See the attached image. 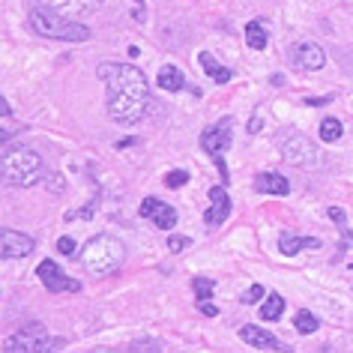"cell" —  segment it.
Returning a JSON list of instances; mask_svg holds the SVG:
<instances>
[{
  "label": "cell",
  "instance_id": "obj_22",
  "mask_svg": "<svg viewBox=\"0 0 353 353\" xmlns=\"http://www.w3.org/2000/svg\"><path fill=\"white\" fill-rule=\"evenodd\" d=\"M294 326H296V332H299V335H312L317 326H321V321H317V317L308 312V308H299L296 317H294Z\"/></svg>",
  "mask_w": 353,
  "mask_h": 353
},
{
  "label": "cell",
  "instance_id": "obj_9",
  "mask_svg": "<svg viewBox=\"0 0 353 353\" xmlns=\"http://www.w3.org/2000/svg\"><path fill=\"white\" fill-rule=\"evenodd\" d=\"M37 276L42 281V288L51 290V294H63V290H69V294H78V290H81V281H78V279H66L63 270H60V263H54L51 258L39 263Z\"/></svg>",
  "mask_w": 353,
  "mask_h": 353
},
{
  "label": "cell",
  "instance_id": "obj_17",
  "mask_svg": "<svg viewBox=\"0 0 353 353\" xmlns=\"http://www.w3.org/2000/svg\"><path fill=\"white\" fill-rule=\"evenodd\" d=\"M156 84L162 87V90H168V93H180L183 87H186V78H183V72H180V69H176L174 63H168V66L159 69Z\"/></svg>",
  "mask_w": 353,
  "mask_h": 353
},
{
  "label": "cell",
  "instance_id": "obj_21",
  "mask_svg": "<svg viewBox=\"0 0 353 353\" xmlns=\"http://www.w3.org/2000/svg\"><path fill=\"white\" fill-rule=\"evenodd\" d=\"M281 312H285V296H281V294H270L267 303L261 305V317H263V321H270V323L279 321Z\"/></svg>",
  "mask_w": 353,
  "mask_h": 353
},
{
  "label": "cell",
  "instance_id": "obj_20",
  "mask_svg": "<svg viewBox=\"0 0 353 353\" xmlns=\"http://www.w3.org/2000/svg\"><path fill=\"white\" fill-rule=\"evenodd\" d=\"M317 135H321V141H326V144H332V141H339L344 135V126L339 117H323L321 120V129H317Z\"/></svg>",
  "mask_w": 353,
  "mask_h": 353
},
{
  "label": "cell",
  "instance_id": "obj_34",
  "mask_svg": "<svg viewBox=\"0 0 353 353\" xmlns=\"http://www.w3.org/2000/svg\"><path fill=\"white\" fill-rule=\"evenodd\" d=\"M132 3H138V6H144V0H132Z\"/></svg>",
  "mask_w": 353,
  "mask_h": 353
},
{
  "label": "cell",
  "instance_id": "obj_4",
  "mask_svg": "<svg viewBox=\"0 0 353 353\" xmlns=\"http://www.w3.org/2000/svg\"><path fill=\"white\" fill-rule=\"evenodd\" d=\"M42 176V156L28 144H12L3 153V183L6 186H33Z\"/></svg>",
  "mask_w": 353,
  "mask_h": 353
},
{
  "label": "cell",
  "instance_id": "obj_32",
  "mask_svg": "<svg viewBox=\"0 0 353 353\" xmlns=\"http://www.w3.org/2000/svg\"><path fill=\"white\" fill-rule=\"evenodd\" d=\"M0 114H3V117H10V114H12V108H10V102H6V99H3V96H0Z\"/></svg>",
  "mask_w": 353,
  "mask_h": 353
},
{
  "label": "cell",
  "instance_id": "obj_35",
  "mask_svg": "<svg viewBox=\"0 0 353 353\" xmlns=\"http://www.w3.org/2000/svg\"><path fill=\"white\" fill-rule=\"evenodd\" d=\"M350 270H353V263H350Z\"/></svg>",
  "mask_w": 353,
  "mask_h": 353
},
{
  "label": "cell",
  "instance_id": "obj_30",
  "mask_svg": "<svg viewBox=\"0 0 353 353\" xmlns=\"http://www.w3.org/2000/svg\"><path fill=\"white\" fill-rule=\"evenodd\" d=\"M198 305H201V314H204V317H216L219 314V308L210 303V299H207V303H198Z\"/></svg>",
  "mask_w": 353,
  "mask_h": 353
},
{
  "label": "cell",
  "instance_id": "obj_10",
  "mask_svg": "<svg viewBox=\"0 0 353 353\" xmlns=\"http://www.w3.org/2000/svg\"><path fill=\"white\" fill-rule=\"evenodd\" d=\"M138 213L147 219V222H153L156 228H162V231H171L176 225V210L171 204H165V201L159 198H144L138 207Z\"/></svg>",
  "mask_w": 353,
  "mask_h": 353
},
{
  "label": "cell",
  "instance_id": "obj_26",
  "mask_svg": "<svg viewBox=\"0 0 353 353\" xmlns=\"http://www.w3.org/2000/svg\"><path fill=\"white\" fill-rule=\"evenodd\" d=\"M189 245H192L189 236H180V234H171V236H168V252H174V254L186 252Z\"/></svg>",
  "mask_w": 353,
  "mask_h": 353
},
{
  "label": "cell",
  "instance_id": "obj_13",
  "mask_svg": "<svg viewBox=\"0 0 353 353\" xmlns=\"http://www.w3.org/2000/svg\"><path fill=\"white\" fill-rule=\"evenodd\" d=\"M210 201H213V204L207 207L204 222H207L210 228H219L228 216H231V198H228L225 186H213V189H210Z\"/></svg>",
  "mask_w": 353,
  "mask_h": 353
},
{
  "label": "cell",
  "instance_id": "obj_8",
  "mask_svg": "<svg viewBox=\"0 0 353 353\" xmlns=\"http://www.w3.org/2000/svg\"><path fill=\"white\" fill-rule=\"evenodd\" d=\"M290 63H294V69H299V72H317V69L326 66V54L317 42L299 39L290 46Z\"/></svg>",
  "mask_w": 353,
  "mask_h": 353
},
{
  "label": "cell",
  "instance_id": "obj_3",
  "mask_svg": "<svg viewBox=\"0 0 353 353\" xmlns=\"http://www.w3.org/2000/svg\"><path fill=\"white\" fill-rule=\"evenodd\" d=\"M30 28L37 37H46V39H60V42H87L90 39V28L69 15L51 10V6H37L30 12Z\"/></svg>",
  "mask_w": 353,
  "mask_h": 353
},
{
  "label": "cell",
  "instance_id": "obj_25",
  "mask_svg": "<svg viewBox=\"0 0 353 353\" xmlns=\"http://www.w3.org/2000/svg\"><path fill=\"white\" fill-rule=\"evenodd\" d=\"M189 183V171H168L165 174V186L168 189H183Z\"/></svg>",
  "mask_w": 353,
  "mask_h": 353
},
{
  "label": "cell",
  "instance_id": "obj_12",
  "mask_svg": "<svg viewBox=\"0 0 353 353\" xmlns=\"http://www.w3.org/2000/svg\"><path fill=\"white\" fill-rule=\"evenodd\" d=\"M240 339L249 344V347H254V350H288L285 344L276 339V335L267 332V330H261V326H254V323L240 326Z\"/></svg>",
  "mask_w": 353,
  "mask_h": 353
},
{
  "label": "cell",
  "instance_id": "obj_5",
  "mask_svg": "<svg viewBox=\"0 0 353 353\" xmlns=\"http://www.w3.org/2000/svg\"><path fill=\"white\" fill-rule=\"evenodd\" d=\"M63 344H66L63 339L48 335L46 323H30L28 330L15 332L3 341V353H48V350H60Z\"/></svg>",
  "mask_w": 353,
  "mask_h": 353
},
{
  "label": "cell",
  "instance_id": "obj_23",
  "mask_svg": "<svg viewBox=\"0 0 353 353\" xmlns=\"http://www.w3.org/2000/svg\"><path fill=\"white\" fill-rule=\"evenodd\" d=\"M192 288H195V299H198V303H207V299H213L216 281L213 279H195V281H192Z\"/></svg>",
  "mask_w": 353,
  "mask_h": 353
},
{
  "label": "cell",
  "instance_id": "obj_16",
  "mask_svg": "<svg viewBox=\"0 0 353 353\" xmlns=\"http://www.w3.org/2000/svg\"><path fill=\"white\" fill-rule=\"evenodd\" d=\"M42 3L72 19V15H90L93 10H99L102 0H42Z\"/></svg>",
  "mask_w": 353,
  "mask_h": 353
},
{
  "label": "cell",
  "instance_id": "obj_19",
  "mask_svg": "<svg viewBox=\"0 0 353 353\" xmlns=\"http://www.w3.org/2000/svg\"><path fill=\"white\" fill-rule=\"evenodd\" d=\"M245 42H249V48L263 51V48H267V42H270L267 28H263L261 21H249V24H245Z\"/></svg>",
  "mask_w": 353,
  "mask_h": 353
},
{
  "label": "cell",
  "instance_id": "obj_31",
  "mask_svg": "<svg viewBox=\"0 0 353 353\" xmlns=\"http://www.w3.org/2000/svg\"><path fill=\"white\" fill-rule=\"evenodd\" d=\"M326 102H332V96H321V99H312V96H308L305 99V105H312V108L314 105H326Z\"/></svg>",
  "mask_w": 353,
  "mask_h": 353
},
{
  "label": "cell",
  "instance_id": "obj_15",
  "mask_svg": "<svg viewBox=\"0 0 353 353\" xmlns=\"http://www.w3.org/2000/svg\"><path fill=\"white\" fill-rule=\"evenodd\" d=\"M321 249V240L317 236H294V234H281L279 236V252L281 254H299V252H317Z\"/></svg>",
  "mask_w": 353,
  "mask_h": 353
},
{
  "label": "cell",
  "instance_id": "obj_18",
  "mask_svg": "<svg viewBox=\"0 0 353 353\" xmlns=\"http://www.w3.org/2000/svg\"><path fill=\"white\" fill-rule=\"evenodd\" d=\"M198 60H201V66H204V72H207L210 78H213L216 84H228V81H231V78H234V72H231V69L219 63V60H216L213 54H210V51H201V54H198Z\"/></svg>",
  "mask_w": 353,
  "mask_h": 353
},
{
  "label": "cell",
  "instance_id": "obj_14",
  "mask_svg": "<svg viewBox=\"0 0 353 353\" xmlns=\"http://www.w3.org/2000/svg\"><path fill=\"white\" fill-rule=\"evenodd\" d=\"M254 192H261V195H288V192H290V180H288V176H281L279 171L258 174V176H254Z\"/></svg>",
  "mask_w": 353,
  "mask_h": 353
},
{
  "label": "cell",
  "instance_id": "obj_33",
  "mask_svg": "<svg viewBox=\"0 0 353 353\" xmlns=\"http://www.w3.org/2000/svg\"><path fill=\"white\" fill-rule=\"evenodd\" d=\"M132 144H138V141H135V138H123V141H117V144H114V147L123 150V147H132Z\"/></svg>",
  "mask_w": 353,
  "mask_h": 353
},
{
  "label": "cell",
  "instance_id": "obj_11",
  "mask_svg": "<svg viewBox=\"0 0 353 353\" xmlns=\"http://www.w3.org/2000/svg\"><path fill=\"white\" fill-rule=\"evenodd\" d=\"M0 249H3V258H28V254L37 249V240L21 231L6 228L3 236H0Z\"/></svg>",
  "mask_w": 353,
  "mask_h": 353
},
{
  "label": "cell",
  "instance_id": "obj_1",
  "mask_svg": "<svg viewBox=\"0 0 353 353\" xmlns=\"http://www.w3.org/2000/svg\"><path fill=\"white\" fill-rule=\"evenodd\" d=\"M96 75L102 78L108 102L105 111L117 126H135L144 120L150 105V84L147 75L132 63H99Z\"/></svg>",
  "mask_w": 353,
  "mask_h": 353
},
{
  "label": "cell",
  "instance_id": "obj_27",
  "mask_svg": "<svg viewBox=\"0 0 353 353\" xmlns=\"http://www.w3.org/2000/svg\"><path fill=\"white\" fill-rule=\"evenodd\" d=\"M129 350H132V353H138V350H153V353H162V350H165V344H162V341L147 339V341H132V344H129Z\"/></svg>",
  "mask_w": 353,
  "mask_h": 353
},
{
  "label": "cell",
  "instance_id": "obj_6",
  "mask_svg": "<svg viewBox=\"0 0 353 353\" xmlns=\"http://www.w3.org/2000/svg\"><path fill=\"white\" fill-rule=\"evenodd\" d=\"M279 150H281V159H285L288 165H296V168H323L326 159L323 153L314 147L312 138L299 135V132H290L279 141Z\"/></svg>",
  "mask_w": 353,
  "mask_h": 353
},
{
  "label": "cell",
  "instance_id": "obj_29",
  "mask_svg": "<svg viewBox=\"0 0 353 353\" xmlns=\"http://www.w3.org/2000/svg\"><path fill=\"white\" fill-rule=\"evenodd\" d=\"M57 252L60 254H63V258H72V254H75V240H72V236H60V240H57Z\"/></svg>",
  "mask_w": 353,
  "mask_h": 353
},
{
  "label": "cell",
  "instance_id": "obj_2",
  "mask_svg": "<svg viewBox=\"0 0 353 353\" xmlns=\"http://www.w3.org/2000/svg\"><path fill=\"white\" fill-rule=\"evenodd\" d=\"M81 267L90 272L96 279H105V276H114L123 261H126V245L123 240H117L114 234H96L87 240V245L81 249Z\"/></svg>",
  "mask_w": 353,
  "mask_h": 353
},
{
  "label": "cell",
  "instance_id": "obj_28",
  "mask_svg": "<svg viewBox=\"0 0 353 353\" xmlns=\"http://www.w3.org/2000/svg\"><path fill=\"white\" fill-rule=\"evenodd\" d=\"M263 296H267L263 285H252V288H249V294H243L240 303H243V305H254V303H258V299H263Z\"/></svg>",
  "mask_w": 353,
  "mask_h": 353
},
{
  "label": "cell",
  "instance_id": "obj_24",
  "mask_svg": "<svg viewBox=\"0 0 353 353\" xmlns=\"http://www.w3.org/2000/svg\"><path fill=\"white\" fill-rule=\"evenodd\" d=\"M330 219L341 228V234H344V245H350V243H353V236H350V228H347V213H344L341 207H330Z\"/></svg>",
  "mask_w": 353,
  "mask_h": 353
},
{
  "label": "cell",
  "instance_id": "obj_7",
  "mask_svg": "<svg viewBox=\"0 0 353 353\" xmlns=\"http://www.w3.org/2000/svg\"><path fill=\"white\" fill-rule=\"evenodd\" d=\"M231 141H234V117H222L219 123H213V126H207L201 132V150L210 153L213 159L225 156Z\"/></svg>",
  "mask_w": 353,
  "mask_h": 353
}]
</instances>
